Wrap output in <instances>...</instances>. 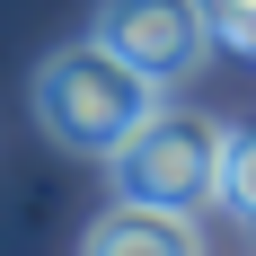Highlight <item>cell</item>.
I'll use <instances>...</instances> for the list:
<instances>
[{"label":"cell","mask_w":256,"mask_h":256,"mask_svg":"<svg viewBox=\"0 0 256 256\" xmlns=\"http://www.w3.org/2000/svg\"><path fill=\"white\" fill-rule=\"evenodd\" d=\"M204 18H212V36H221V44L256 53V0H204Z\"/></svg>","instance_id":"8992f818"},{"label":"cell","mask_w":256,"mask_h":256,"mask_svg":"<svg viewBox=\"0 0 256 256\" xmlns=\"http://www.w3.org/2000/svg\"><path fill=\"white\" fill-rule=\"evenodd\" d=\"M98 44H115L142 80H159V88H177V80H194L212 62V18L204 0H98Z\"/></svg>","instance_id":"3957f363"},{"label":"cell","mask_w":256,"mask_h":256,"mask_svg":"<svg viewBox=\"0 0 256 256\" xmlns=\"http://www.w3.org/2000/svg\"><path fill=\"white\" fill-rule=\"evenodd\" d=\"M80 256H204V238H194V212L115 204V212H98V230H88Z\"/></svg>","instance_id":"277c9868"},{"label":"cell","mask_w":256,"mask_h":256,"mask_svg":"<svg viewBox=\"0 0 256 256\" xmlns=\"http://www.w3.org/2000/svg\"><path fill=\"white\" fill-rule=\"evenodd\" d=\"M221 204L256 221V132H230V159H221Z\"/></svg>","instance_id":"5b68a950"},{"label":"cell","mask_w":256,"mask_h":256,"mask_svg":"<svg viewBox=\"0 0 256 256\" xmlns=\"http://www.w3.org/2000/svg\"><path fill=\"white\" fill-rule=\"evenodd\" d=\"M221 159L230 124L204 106H150L142 124L115 142V204H159V212H204L221 194Z\"/></svg>","instance_id":"7a4b0ae2"},{"label":"cell","mask_w":256,"mask_h":256,"mask_svg":"<svg viewBox=\"0 0 256 256\" xmlns=\"http://www.w3.org/2000/svg\"><path fill=\"white\" fill-rule=\"evenodd\" d=\"M150 106H159V80H142L124 53L98 44V36L44 53V71H36V124H44L71 159H115V142H124Z\"/></svg>","instance_id":"6da1fadb"}]
</instances>
